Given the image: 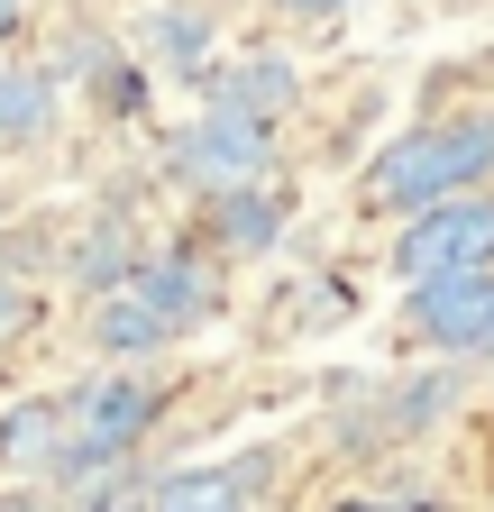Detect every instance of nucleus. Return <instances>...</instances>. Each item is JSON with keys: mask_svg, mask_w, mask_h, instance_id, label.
Masks as SVG:
<instances>
[{"mask_svg": "<svg viewBox=\"0 0 494 512\" xmlns=\"http://www.w3.org/2000/svg\"><path fill=\"white\" fill-rule=\"evenodd\" d=\"M19 37V0H0V46H10Z\"/></svg>", "mask_w": 494, "mask_h": 512, "instance_id": "ddd939ff", "label": "nucleus"}, {"mask_svg": "<svg viewBox=\"0 0 494 512\" xmlns=\"http://www.w3.org/2000/svg\"><path fill=\"white\" fill-rule=\"evenodd\" d=\"M467 266H494V183L476 192H449L403 220L394 238V275L403 284H430V275H467Z\"/></svg>", "mask_w": 494, "mask_h": 512, "instance_id": "f03ea898", "label": "nucleus"}, {"mask_svg": "<svg viewBox=\"0 0 494 512\" xmlns=\"http://www.w3.org/2000/svg\"><path fill=\"white\" fill-rule=\"evenodd\" d=\"M147 28H156V55H174V64L202 55V19H147Z\"/></svg>", "mask_w": 494, "mask_h": 512, "instance_id": "9d476101", "label": "nucleus"}, {"mask_svg": "<svg viewBox=\"0 0 494 512\" xmlns=\"http://www.w3.org/2000/svg\"><path fill=\"white\" fill-rule=\"evenodd\" d=\"M147 512H247V503H238V476L229 467H174Z\"/></svg>", "mask_w": 494, "mask_h": 512, "instance_id": "0eeeda50", "label": "nucleus"}, {"mask_svg": "<svg viewBox=\"0 0 494 512\" xmlns=\"http://www.w3.org/2000/svg\"><path fill=\"white\" fill-rule=\"evenodd\" d=\"M92 512H147V503H92Z\"/></svg>", "mask_w": 494, "mask_h": 512, "instance_id": "2eb2a0df", "label": "nucleus"}, {"mask_svg": "<svg viewBox=\"0 0 494 512\" xmlns=\"http://www.w3.org/2000/svg\"><path fill=\"white\" fill-rule=\"evenodd\" d=\"M0 467H65V403H28L0 421Z\"/></svg>", "mask_w": 494, "mask_h": 512, "instance_id": "423d86ee", "label": "nucleus"}, {"mask_svg": "<svg viewBox=\"0 0 494 512\" xmlns=\"http://www.w3.org/2000/svg\"><path fill=\"white\" fill-rule=\"evenodd\" d=\"M0 512H37V494H0Z\"/></svg>", "mask_w": 494, "mask_h": 512, "instance_id": "4468645a", "label": "nucleus"}, {"mask_svg": "<svg viewBox=\"0 0 494 512\" xmlns=\"http://www.w3.org/2000/svg\"><path fill=\"white\" fill-rule=\"evenodd\" d=\"M147 421H156V394L138 375H101L83 394H65V467H110Z\"/></svg>", "mask_w": 494, "mask_h": 512, "instance_id": "20e7f679", "label": "nucleus"}, {"mask_svg": "<svg viewBox=\"0 0 494 512\" xmlns=\"http://www.w3.org/2000/svg\"><path fill=\"white\" fill-rule=\"evenodd\" d=\"M183 156V174L193 183H211V192H238V183H257L266 174V119L257 110H238V101H220L193 138L174 147Z\"/></svg>", "mask_w": 494, "mask_h": 512, "instance_id": "39448f33", "label": "nucleus"}, {"mask_svg": "<svg viewBox=\"0 0 494 512\" xmlns=\"http://www.w3.org/2000/svg\"><path fill=\"white\" fill-rule=\"evenodd\" d=\"M403 330L440 357H485L494 348V266H467V275H430V284H403Z\"/></svg>", "mask_w": 494, "mask_h": 512, "instance_id": "7ed1b4c3", "label": "nucleus"}, {"mask_svg": "<svg viewBox=\"0 0 494 512\" xmlns=\"http://www.w3.org/2000/svg\"><path fill=\"white\" fill-rule=\"evenodd\" d=\"M46 119H55V101H46V83H37V74H0V147L37 138Z\"/></svg>", "mask_w": 494, "mask_h": 512, "instance_id": "6e6552de", "label": "nucleus"}, {"mask_svg": "<svg viewBox=\"0 0 494 512\" xmlns=\"http://www.w3.org/2000/svg\"><path fill=\"white\" fill-rule=\"evenodd\" d=\"M339 512H385V503H339Z\"/></svg>", "mask_w": 494, "mask_h": 512, "instance_id": "dca6fc26", "label": "nucleus"}, {"mask_svg": "<svg viewBox=\"0 0 494 512\" xmlns=\"http://www.w3.org/2000/svg\"><path fill=\"white\" fill-rule=\"evenodd\" d=\"M293 19H330V10H357V0H284Z\"/></svg>", "mask_w": 494, "mask_h": 512, "instance_id": "f8f14e48", "label": "nucleus"}, {"mask_svg": "<svg viewBox=\"0 0 494 512\" xmlns=\"http://www.w3.org/2000/svg\"><path fill=\"white\" fill-rule=\"evenodd\" d=\"M476 183H494V101H467V110H440V119L403 128V138L366 165L357 202L412 220V211L449 202V192H476Z\"/></svg>", "mask_w": 494, "mask_h": 512, "instance_id": "f257e3e1", "label": "nucleus"}, {"mask_svg": "<svg viewBox=\"0 0 494 512\" xmlns=\"http://www.w3.org/2000/svg\"><path fill=\"white\" fill-rule=\"evenodd\" d=\"M220 238H238V247H257V238H275V202H247V183L220 202Z\"/></svg>", "mask_w": 494, "mask_h": 512, "instance_id": "1a4fd4ad", "label": "nucleus"}, {"mask_svg": "<svg viewBox=\"0 0 494 512\" xmlns=\"http://www.w3.org/2000/svg\"><path fill=\"white\" fill-rule=\"evenodd\" d=\"M19 320H28V293H19L10 275H0V330H19Z\"/></svg>", "mask_w": 494, "mask_h": 512, "instance_id": "9b49d317", "label": "nucleus"}]
</instances>
